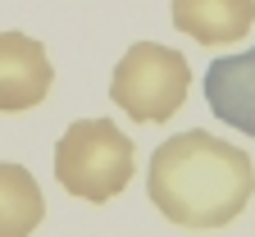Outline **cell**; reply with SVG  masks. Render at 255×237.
Returning <instances> with one entry per match:
<instances>
[{
  "label": "cell",
  "mask_w": 255,
  "mask_h": 237,
  "mask_svg": "<svg viewBox=\"0 0 255 237\" xmlns=\"http://www.w3.org/2000/svg\"><path fill=\"white\" fill-rule=\"evenodd\" d=\"M173 27L201 46L242 41L255 27V0H173Z\"/></svg>",
  "instance_id": "obj_6"
},
{
  "label": "cell",
  "mask_w": 255,
  "mask_h": 237,
  "mask_svg": "<svg viewBox=\"0 0 255 237\" xmlns=\"http://www.w3.org/2000/svg\"><path fill=\"white\" fill-rule=\"evenodd\" d=\"M191 91V69L173 46L137 41L128 46L119 69L110 78V100L132 119V123H164L182 110Z\"/></svg>",
  "instance_id": "obj_3"
},
{
  "label": "cell",
  "mask_w": 255,
  "mask_h": 237,
  "mask_svg": "<svg viewBox=\"0 0 255 237\" xmlns=\"http://www.w3.org/2000/svg\"><path fill=\"white\" fill-rule=\"evenodd\" d=\"M205 100L228 128L255 137V46L210 64L205 69Z\"/></svg>",
  "instance_id": "obj_5"
},
{
  "label": "cell",
  "mask_w": 255,
  "mask_h": 237,
  "mask_svg": "<svg viewBox=\"0 0 255 237\" xmlns=\"http://www.w3.org/2000/svg\"><path fill=\"white\" fill-rule=\"evenodd\" d=\"M255 192V164L242 146L191 128L159 142L146 169L150 206L178 228H228Z\"/></svg>",
  "instance_id": "obj_1"
},
{
  "label": "cell",
  "mask_w": 255,
  "mask_h": 237,
  "mask_svg": "<svg viewBox=\"0 0 255 237\" xmlns=\"http://www.w3.org/2000/svg\"><path fill=\"white\" fill-rule=\"evenodd\" d=\"M46 219V196L23 164H0V237H32Z\"/></svg>",
  "instance_id": "obj_7"
},
{
  "label": "cell",
  "mask_w": 255,
  "mask_h": 237,
  "mask_svg": "<svg viewBox=\"0 0 255 237\" xmlns=\"http://www.w3.org/2000/svg\"><path fill=\"white\" fill-rule=\"evenodd\" d=\"M55 87L50 55L27 32H0V110L18 114L41 105L46 91Z\"/></svg>",
  "instance_id": "obj_4"
},
{
  "label": "cell",
  "mask_w": 255,
  "mask_h": 237,
  "mask_svg": "<svg viewBox=\"0 0 255 237\" xmlns=\"http://www.w3.org/2000/svg\"><path fill=\"white\" fill-rule=\"evenodd\" d=\"M137 169V146L114 119H78L55 142V178L69 196H82L91 206L114 201Z\"/></svg>",
  "instance_id": "obj_2"
}]
</instances>
